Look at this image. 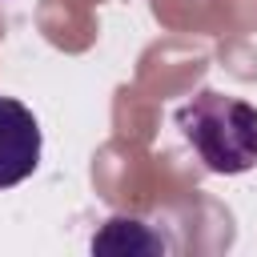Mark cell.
I'll list each match as a JSON object with an SVG mask.
<instances>
[{"label": "cell", "mask_w": 257, "mask_h": 257, "mask_svg": "<svg viewBox=\"0 0 257 257\" xmlns=\"http://www.w3.org/2000/svg\"><path fill=\"white\" fill-rule=\"evenodd\" d=\"M40 120L16 96H0V189L28 181L40 165Z\"/></svg>", "instance_id": "cell-2"}, {"label": "cell", "mask_w": 257, "mask_h": 257, "mask_svg": "<svg viewBox=\"0 0 257 257\" xmlns=\"http://www.w3.org/2000/svg\"><path fill=\"white\" fill-rule=\"evenodd\" d=\"M177 128L209 173L237 177L257 165V108L241 96L201 88L177 108Z\"/></svg>", "instance_id": "cell-1"}, {"label": "cell", "mask_w": 257, "mask_h": 257, "mask_svg": "<svg viewBox=\"0 0 257 257\" xmlns=\"http://www.w3.org/2000/svg\"><path fill=\"white\" fill-rule=\"evenodd\" d=\"M169 241L157 225L137 217H108L104 229L92 237V253H165Z\"/></svg>", "instance_id": "cell-3"}]
</instances>
